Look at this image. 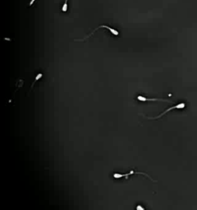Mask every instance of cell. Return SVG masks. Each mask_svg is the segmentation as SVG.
Returning <instances> with one entry per match:
<instances>
[{"mask_svg": "<svg viewBox=\"0 0 197 210\" xmlns=\"http://www.w3.org/2000/svg\"><path fill=\"white\" fill-rule=\"evenodd\" d=\"M34 2H35V0H32V1L30 2V3H29V6H32L33 3H34Z\"/></svg>", "mask_w": 197, "mask_h": 210, "instance_id": "52a82bcc", "label": "cell"}, {"mask_svg": "<svg viewBox=\"0 0 197 210\" xmlns=\"http://www.w3.org/2000/svg\"><path fill=\"white\" fill-rule=\"evenodd\" d=\"M137 99L139 101H143V102H146V101H161V102H170L172 103V101L166 100V99H148V98L144 97V96H139L137 97Z\"/></svg>", "mask_w": 197, "mask_h": 210, "instance_id": "277c9868", "label": "cell"}, {"mask_svg": "<svg viewBox=\"0 0 197 210\" xmlns=\"http://www.w3.org/2000/svg\"><path fill=\"white\" fill-rule=\"evenodd\" d=\"M67 10H68V0H65L63 5H62V11L63 12H67Z\"/></svg>", "mask_w": 197, "mask_h": 210, "instance_id": "5b68a950", "label": "cell"}, {"mask_svg": "<svg viewBox=\"0 0 197 210\" xmlns=\"http://www.w3.org/2000/svg\"><path fill=\"white\" fill-rule=\"evenodd\" d=\"M136 174H139V175H143V176H146V177L149 178V179L151 180V181L152 182H156V181H154L153 179H152V178L150 177V176H149L148 174H146V173H140V172H135L134 171V170H131V171L130 172V173H126V174H120V173H115L114 175H113V177L115 178V179H122V178H126V179H129V176H132V175H136Z\"/></svg>", "mask_w": 197, "mask_h": 210, "instance_id": "6da1fadb", "label": "cell"}, {"mask_svg": "<svg viewBox=\"0 0 197 210\" xmlns=\"http://www.w3.org/2000/svg\"><path fill=\"white\" fill-rule=\"evenodd\" d=\"M101 28H105V29H108L109 31L110 32L112 33V34L114 35V36H119V32H118L117 30H116L115 29H113V28H111V27H109V26H99L98 28H96V29H94L93 31H92V32L90 33V34L88 35L87 36H86V37H85L84 39H76V40H75V41H84L85 39H88V38L90 37V36H92V35L93 34V33L95 32L96 31V30H98L99 29H101Z\"/></svg>", "mask_w": 197, "mask_h": 210, "instance_id": "3957f363", "label": "cell"}, {"mask_svg": "<svg viewBox=\"0 0 197 210\" xmlns=\"http://www.w3.org/2000/svg\"><path fill=\"white\" fill-rule=\"evenodd\" d=\"M185 105H186L185 103H184V102H182V103H179V104H178V105H174V106L170 107V108L167 109L165 110V112H163V113H161V114H160V115H159L158 116H156V117H146V118H147L148 119H160V118H161L162 116H164L165 113H168V112L171 111V110H173V109H183L184 107H185Z\"/></svg>", "mask_w": 197, "mask_h": 210, "instance_id": "7a4b0ae2", "label": "cell"}, {"mask_svg": "<svg viewBox=\"0 0 197 210\" xmlns=\"http://www.w3.org/2000/svg\"><path fill=\"white\" fill-rule=\"evenodd\" d=\"M42 74H41V73H39V75H38V76H36V80H35V81L33 82V83H32V86H33V85H34V83H36V82L37 81L38 79H40L41 77H42Z\"/></svg>", "mask_w": 197, "mask_h": 210, "instance_id": "8992f818", "label": "cell"}]
</instances>
